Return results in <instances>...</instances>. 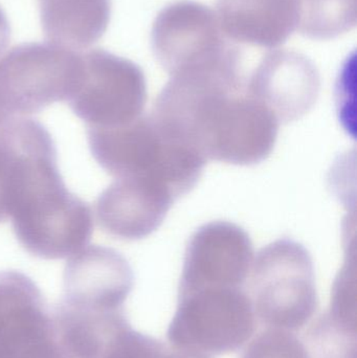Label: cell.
<instances>
[{"label":"cell","mask_w":357,"mask_h":358,"mask_svg":"<svg viewBox=\"0 0 357 358\" xmlns=\"http://www.w3.org/2000/svg\"><path fill=\"white\" fill-rule=\"evenodd\" d=\"M171 140L205 161L251 166L270 157L278 138L275 115L254 96L230 94L228 85H176L150 115Z\"/></svg>","instance_id":"cell-1"},{"label":"cell","mask_w":357,"mask_h":358,"mask_svg":"<svg viewBox=\"0 0 357 358\" xmlns=\"http://www.w3.org/2000/svg\"><path fill=\"white\" fill-rule=\"evenodd\" d=\"M90 148L115 179H143L165 187L174 199L192 191L205 161L186 145L168 138L151 117L117 127H90Z\"/></svg>","instance_id":"cell-2"},{"label":"cell","mask_w":357,"mask_h":358,"mask_svg":"<svg viewBox=\"0 0 357 358\" xmlns=\"http://www.w3.org/2000/svg\"><path fill=\"white\" fill-rule=\"evenodd\" d=\"M10 218L20 243L40 258L73 256L85 248L92 235V212L69 193L58 168L31 179Z\"/></svg>","instance_id":"cell-3"},{"label":"cell","mask_w":357,"mask_h":358,"mask_svg":"<svg viewBox=\"0 0 357 358\" xmlns=\"http://www.w3.org/2000/svg\"><path fill=\"white\" fill-rule=\"evenodd\" d=\"M249 280L256 317L266 327L297 332L316 315L319 296L314 261L298 242L278 240L262 248Z\"/></svg>","instance_id":"cell-4"},{"label":"cell","mask_w":357,"mask_h":358,"mask_svg":"<svg viewBox=\"0 0 357 358\" xmlns=\"http://www.w3.org/2000/svg\"><path fill=\"white\" fill-rule=\"evenodd\" d=\"M256 326L253 304L243 288H203L180 294L168 341L174 348L226 355L247 344Z\"/></svg>","instance_id":"cell-5"},{"label":"cell","mask_w":357,"mask_h":358,"mask_svg":"<svg viewBox=\"0 0 357 358\" xmlns=\"http://www.w3.org/2000/svg\"><path fill=\"white\" fill-rule=\"evenodd\" d=\"M83 73V55L50 43L21 44L0 58V105L8 117L71 100Z\"/></svg>","instance_id":"cell-6"},{"label":"cell","mask_w":357,"mask_h":358,"mask_svg":"<svg viewBox=\"0 0 357 358\" xmlns=\"http://www.w3.org/2000/svg\"><path fill=\"white\" fill-rule=\"evenodd\" d=\"M69 102L92 127L126 125L144 110V81L128 63L103 50H90L83 55L81 82Z\"/></svg>","instance_id":"cell-7"},{"label":"cell","mask_w":357,"mask_h":358,"mask_svg":"<svg viewBox=\"0 0 357 358\" xmlns=\"http://www.w3.org/2000/svg\"><path fill=\"white\" fill-rule=\"evenodd\" d=\"M0 358H68L41 292L17 271L0 273Z\"/></svg>","instance_id":"cell-8"},{"label":"cell","mask_w":357,"mask_h":358,"mask_svg":"<svg viewBox=\"0 0 357 358\" xmlns=\"http://www.w3.org/2000/svg\"><path fill=\"white\" fill-rule=\"evenodd\" d=\"M254 260L253 244L241 227L226 221L207 223L189 242L180 294L203 288H243Z\"/></svg>","instance_id":"cell-9"},{"label":"cell","mask_w":357,"mask_h":358,"mask_svg":"<svg viewBox=\"0 0 357 358\" xmlns=\"http://www.w3.org/2000/svg\"><path fill=\"white\" fill-rule=\"evenodd\" d=\"M174 201L173 196L156 183L117 179L99 199L96 215L101 227L111 235L143 239L161 227Z\"/></svg>","instance_id":"cell-10"},{"label":"cell","mask_w":357,"mask_h":358,"mask_svg":"<svg viewBox=\"0 0 357 358\" xmlns=\"http://www.w3.org/2000/svg\"><path fill=\"white\" fill-rule=\"evenodd\" d=\"M134 277L119 252L101 246L83 248L71 257L64 273V298L124 308Z\"/></svg>","instance_id":"cell-11"},{"label":"cell","mask_w":357,"mask_h":358,"mask_svg":"<svg viewBox=\"0 0 357 358\" xmlns=\"http://www.w3.org/2000/svg\"><path fill=\"white\" fill-rule=\"evenodd\" d=\"M109 8V0H40L42 29L50 43L85 50L104 34Z\"/></svg>","instance_id":"cell-12"},{"label":"cell","mask_w":357,"mask_h":358,"mask_svg":"<svg viewBox=\"0 0 357 358\" xmlns=\"http://www.w3.org/2000/svg\"><path fill=\"white\" fill-rule=\"evenodd\" d=\"M310 358H357L356 328L324 313L314 320L304 336Z\"/></svg>","instance_id":"cell-13"},{"label":"cell","mask_w":357,"mask_h":358,"mask_svg":"<svg viewBox=\"0 0 357 358\" xmlns=\"http://www.w3.org/2000/svg\"><path fill=\"white\" fill-rule=\"evenodd\" d=\"M239 358H310L295 332L266 327L245 347Z\"/></svg>","instance_id":"cell-14"},{"label":"cell","mask_w":357,"mask_h":358,"mask_svg":"<svg viewBox=\"0 0 357 358\" xmlns=\"http://www.w3.org/2000/svg\"><path fill=\"white\" fill-rule=\"evenodd\" d=\"M169 351L161 341L129 326L110 343L102 358H168Z\"/></svg>","instance_id":"cell-15"},{"label":"cell","mask_w":357,"mask_h":358,"mask_svg":"<svg viewBox=\"0 0 357 358\" xmlns=\"http://www.w3.org/2000/svg\"><path fill=\"white\" fill-rule=\"evenodd\" d=\"M10 29L8 18L3 10L0 8V58L3 56L4 50L10 41Z\"/></svg>","instance_id":"cell-16"},{"label":"cell","mask_w":357,"mask_h":358,"mask_svg":"<svg viewBox=\"0 0 357 358\" xmlns=\"http://www.w3.org/2000/svg\"><path fill=\"white\" fill-rule=\"evenodd\" d=\"M169 358H212L209 355L187 349L174 348L170 346Z\"/></svg>","instance_id":"cell-17"},{"label":"cell","mask_w":357,"mask_h":358,"mask_svg":"<svg viewBox=\"0 0 357 358\" xmlns=\"http://www.w3.org/2000/svg\"><path fill=\"white\" fill-rule=\"evenodd\" d=\"M8 121V117L6 115V113H4L3 109H2L1 105H0V130L3 127L4 124Z\"/></svg>","instance_id":"cell-18"}]
</instances>
